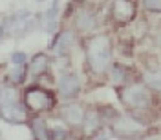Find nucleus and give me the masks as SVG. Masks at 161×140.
Listing matches in <instances>:
<instances>
[{"instance_id":"nucleus-1","label":"nucleus","mask_w":161,"mask_h":140,"mask_svg":"<svg viewBox=\"0 0 161 140\" xmlns=\"http://www.w3.org/2000/svg\"><path fill=\"white\" fill-rule=\"evenodd\" d=\"M86 53H88V60H90V66L93 68V71H104L110 64V42L106 37H93V38L88 42V48H86Z\"/></svg>"},{"instance_id":"nucleus-2","label":"nucleus","mask_w":161,"mask_h":140,"mask_svg":"<svg viewBox=\"0 0 161 140\" xmlns=\"http://www.w3.org/2000/svg\"><path fill=\"white\" fill-rule=\"evenodd\" d=\"M24 102H26L28 109L39 113V111L50 109L51 106L55 104V97H53L51 91L35 86V88H28L26 89V93H24Z\"/></svg>"},{"instance_id":"nucleus-3","label":"nucleus","mask_w":161,"mask_h":140,"mask_svg":"<svg viewBox=\"0 0 161 140\" xmlns=\"http://www.w3.org/2000/svg\"><path fill=\"white\" fill-rule=\"evenodd\" d=\"M121 98L126 106H132V108H147L148 106V95L143 88H128L121 93Z\"/></svg>"},{"instance_id":"nucleus-4","label":"nucleus","mask_w":161,"mask_h":140,"mask_svg":"<svg viewBox=\"0 0 161 140\" xmlns=\"http://www.w3.org/2000/svg\"><path fill=\"white\" fill-rule=\"evenodd\" d=\"M136 15L134 0H114V17L119 22H130Z\"/></svg>"},{"instance_id":"nucleus-5","label":"nucleus","mask_w":161,"mask_h":140,"mask_svg":"<svg viewBox=\"0 0 161 140\" xmlns=\"http://www.w3.org/2000/svg\"><path fill=\"white\" fill-rule=\"evenodd\" d=\"M57 86H59V91L64 97H71L79 91V78L75 75H64L59 78Z\"/></svg>"},{"instance_id":"nucleus-6","label":"nucleus","mask_w":161,"mask_h":140,"mask_svg":"<svg viewBox=\"0 0 161 140\" xmlns=\"http://www.w3.org/2000/svg\"><path fill=\"white\" fill-rule=\"evenodd\" d=\"M71 44H73V35H71V31H62V33L57 35V38L53 40L51 49L60 55V53H66V51L70 49Z\"/></svg>"},{"instance_id":"nucleus-7","label":"nucleus","mask_w":161,"mask_h":140,"mask_svg":"<svg viewBox=\"0 0 161 140\" xmlns=\"http://www.w3.org/2000/svg\"><path fill=\"white\" fill-rule=\"evenodd\" d=\"M46 68H48V57L39 53V55H35L31 58L30 66H28V73L33 75V77H39V75H42L46 71Z\"/></svg>"},{"instance_id":"nucleus-8","label":"nucleus","mask_w":161,"mask_h":140,"mask_svg":"<svg viewBox=\"0 0 161 140\" xmlns=\"http://www.w3.org/2000/svg\"><path fill=\"white\" fill-rule=\"evenodd\" d=\"M31 126V131H33V135H35V140H50V131L46 128V122L39 117H35V118L30 122Z\"/></svg>"},{"instance_id":"nucleus-9","label":"nucleus","mask_w":161,"mask_h":140,"mask_svg":"<svg viewBox=\"0 0 161 140\" xmlns=\"http://www.w3.org/2000/svg\"><path fill=\"white\" fill-rule=\"evenodd\" d=\"M84 118V129L86 133H93L101 128V117L97 115V111H88L86 115H82Z\"/></svg>"},{"instance_id":"nucleus-10","label":"nucleus","mask_w":161,"mask_h":140,"mask_svg":"<svg viewBox=\"0 0 161 140\" xmlns=\"http://www.w3.org/2000/svg\"><path fill=\"white\" fill-rule=\"evenodd\" d=\"M82 115H84V111L80 109L79 106H68L66 109L62 111V118L66 120V122H70V124H77L82 120Z\"/></svg>"},{"instance_id":"nucleus-11","label":"nucleus","mask_w":161,"mask_h":140,"mask_svg":"<svg viewBox=\"0 0 161 140\" xmlns=\"http://www.w3.org/2000/svg\"><path fill=\"white\" fill-rule=\"evenodd\" d=\"M79 28L82 31H90L93 26H95V22H93V18H92L90 13H82V15H79Z\"/></svg>"},{"instance_id":"nucleus-12","label":"nucleus","mask_w":161,"mask_h":140,"mask_svg":"<svg viewBox=\"0 0 161 140\" xmlns=\"http://www.w3.org/2000/svg\"><path fill=\"white\" fill-rule=\"evenodd\" d=\"M112 78L115 80V82H123V80L126 78V69L119 66V64H114L112 66Z\"/></svg>"},{"instance_id":"nucleus-13","label":"nucleus","mask_w":161,"mask_h":140,"mask_svg":"<svg viewBox=\"0 0 161 140\" xmlns=\"http://www.w3.org/2000/svg\"><path fill=\"white\" fill-rule=\"evenodd\" d=\"M145 80L150 84L154 89H159V77H158V73H147Z\"/></svg>"},{"instance_id":"nucleus-14","label":"nucleus","mask_w":161,"mask_h":140,"mask_svg":"<svg viewBox=\"0 0 161 140\" xmlns=\"http://www.w3.org/2000/svg\"><path fill=\"white\" fill-rule=\"evenodd\" d=\"M11 62H13L15 66H22V64L26 62V55H24L22 51H15V53L11 55Z\"/></svg>"},{"instance_id":"nucleus-15","label":"nucleus","mask_w":161,"mask_h":140,"mask_svg":"<svg viewBox=\"0 0 161 140\" xmlns=\"http://www.w3.org/2000/svg\"><path fill=\"white\" fill-rule=\"evenodd\" d=\"M51 138L53 140H66L68 138V133L64 129H60V128H57V129H53V133H51Z\"/></svg>"},{"instance_id":"nucleus-16","label":"nucleus","mask_w":161,"mask_h":140,"mask_svg":"<svg viewBox=\"0 0 161 140\" xmlns=\"http://www.w3.org/2000/svg\"><path fill=\"white\" fill-rule=\"evenodd\" d=\"M145 8L152 11H159V0H145Z\"/></svg>"},{"instance_id":"nucleus-17","label":"nucleus","mask_w":161,"mask_h":140,"mask_svg":"<svg viewBox=\"0 0 161 140\" xmlns=\"http://www.w3.org/2000/svg\"><path fill=\"white\" fill-rule=\"evenodd\" d=\"M4 35V26H0V37Z\"/></svg>"},{"instance_id":"nucleus-18","label":"nucleus","mask_w":161,"mask_h":140,"mask_svg":"<svg viewBox=\"0 0 161 140\" xmlns=\"http://www.w3.org/2000/svg\"><path fill=\"white\" fill-rule=\"evenodd\" d=\"M39 2H42V0H39Z\"/></svg>"}]
</instances>
